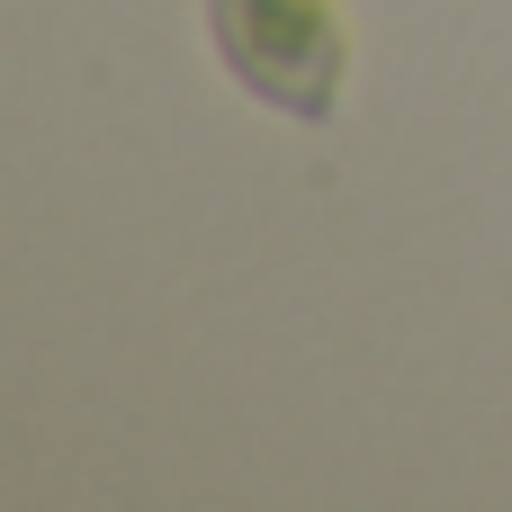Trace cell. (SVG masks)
<instances>
[{
  "mask_svg": "<svg viewBox=\"0 0 512 512\" xmlns=\"http://www.w3.org/2000/svg\"><path fill=\"white\" fill-rule=\"evenodd\" d=\"M216 45L261 99L324 117L333 72H342V36L324 0H216Z\"/></svg>",
  "mask_w": 512,
  "mask_h": 512,
  "instance_id": "obj_1",
  "label": "cell"
}]
</instances>
